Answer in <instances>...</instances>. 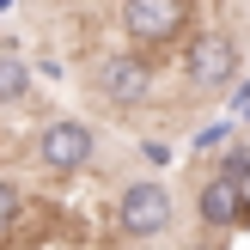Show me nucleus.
<instances>
[{"label": "nucleus", "instance_id": "f257e3e1", "mask_svg": "<svg viewBox=\"0 0 250 250\" xmlns=\"http://www.w3.org/2000/svg\"><path fill=\"white\" fill-rule=\"evenodd\" d=\"M171 214H177V202H171V189L159 177H134L128 189L116 195V226H122V238H134V244L171 232Z\"/></svg>", "mask_w": 250, "mask_h": 250}, {"label": "nucleus", "instance_id": "f03ea898", "mask_svg": "<svg viewBox=\"0 0 250 250\" xmlns=\"http://www.w3.org/2000/svg\"><path fill=\"white\" fill-rule=\"evenodd\" d=\"M183 73H189L195 92H220L226 80H238V43H232V31H195L189 55H183Z\"/></svg>", "mask_w": 250, "mask_h": 250}, {"label": "nucleus", "instance_id": "7ed1b4c3", "mask_svg": "<svg viewBox=\"0 0 250 250\" xmlns=\"http://www.w3.org/2000/svg\"><path fill=\"white\" fill-rule=\"evenodd\" d=\"M122 31L134 43H177L189 31V0H122Z\"/></svg>", "mask_w": 250, "mask_h": 250}, {"label": "nucleus", "instance_id": "20e7f679", "mask_svg": "<svg viewBox=\"0 0 250 250\" xmlns=\"http://www.w3.org/2000/svg\"><path fill=\"white\" fill-rule=\"evenodd\" d=\"M92 128L73 116H55L43 134H37V159H43V171H55V177H73V171L92 165Z\"/></svg>", "mask_w": 250, "mask_h": 250}, {"label": "nucleus", "instance_id": "39448f33", "mask_svg": "<svg viewBox=\"0 0 250 250\" xmlns=\"http://www.w3.org/2000/svg\"><path fill=\"white\" fill-rule=\"evenodd\" d=\"M92 85H98V98H104V104L134 110L146 92H153V73H146V61H141V55H104Z\"/></svg>", "mask_w": 250, "mask_h": 250}, {"label": "nucleus", "instance_id": "423d86ee", "mask_svg": "<svg viewBox=\"0 0 250 250\" xmlns=\"http://www.w3.org/2000/svg\"><path fill=\"white\" fill-rule=\"evenodd\" d=\"M195 214H202L208 232H220V226H250V202L238 195V183H226V177H208V183H202Z\"/></svg>", "mask_w": 250, "mask_h": 250}, {"label": "nucleus", "instance_id": "0eeeda50", "mask_svg": "<svg viewBox=\"0 0 250 250\" xmlns=\"http://www.w3.org/2000/svg\"><path fill=\"white\" fill-rule=\"evenodd\" d=\"M24 85H31V67H24V55H0V104H19Z\"/></svg>", "mask_w": 250, "mask_h": 250}, {"label": "nucleus", "instance_id": "6e6552de", "mask_svg": "<svg viewBox=\"0 0 250 250\" xmlns=\"http://www.w3.org/2000/svg\"><path fill=\"white\" fill-rule=\"evenodd\" d=\"M24 208H31V202H24V189H19L12 177H0V238H6V232L24 220Z\"/></svg>", "mask_w": 250, "mask_h": 250}, {"label": "nucleus", "instance_id": "1a4fd4ad", "mask_svg": "<svg viewBox=\"0 0 250 250\" xmlns=\"http://www.w3.org/2000/svg\"><path fill=\"white\" fill-rule=\"evenodd\" d=\"M220 177H226V183H244L250 177V146H232V153L220 159Z\"/></svg>", "mask_w": 250, "mask_h": 250}]
</instances>
